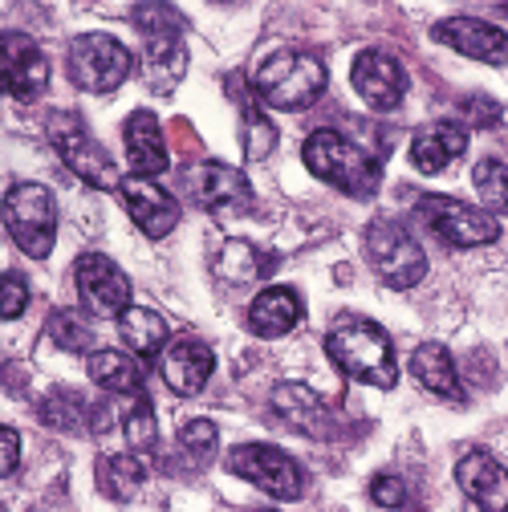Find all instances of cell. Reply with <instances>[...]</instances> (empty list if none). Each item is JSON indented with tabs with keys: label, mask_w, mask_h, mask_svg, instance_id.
<instances>
[{
	"label": "cell",
	"mask_w": 508,
	"mask_h": 512,
	"mask_svg": "<svg viewBox=\"0 0 508 512\" xmlns=\"http://www.w3.org/2000/svg\"><path fill=\"white\" fill-rule=\"evenodd\" d=\"M25 305H29V285H25V277L5 273V277H0V317H5V322H13V317L25 313Z\"/></svg>",
	"instance_id": "cell-34"
},
{
	"label": "cell",
	"mask_w": 508,
	"mask_h": 512,
	"mask_svg": "<svg viewBox=\"0 0 508 512\" xmlns=\"http://www.w3.org/2000/svg\"><path fill=\"white\" fill-rule=\"evenodd\" d=\"M94 480H98V492L106 500H131L143 480H147V468L135 460V456H102L98 468H94Z\"/></svg>",
	"instance_id": "cell-26"
},
{
	"label": "cell",
	"mask_w": 508,
	"mask_h": 512,
	"mask_svg": "<svg viewBox=\"0 0 508 512\" xmlns=\"http://www.w3.org/2000/svg\"><path fill=\"white\" fill-rule=\"evenodd\" d=\"M183 183L204 212H248L252 208V187H248L244 171H236L228 163H212V159L196 163V167H187Z\"/></svg>",
	"instance_id": "cell-12"
},
{
	"label": "cell",
	"mask_w": 508,
	"mask_h": 512,
	"mask_svg": "<svg viewBox=\"0 0 508 512\" xmlns=\"http://www.w3.org/2000/svg\"><path fill=\"white\" fill-rule=\"evenodd\" d=\"M135 70V57L110 33H82L70 41V78L90 94L118 90Z\"/></svg>",
	"instance_id": "cell-7"
},
{
	"label": "cell",
	"mask_w": 508,
	"mask_h": 512,
	"mask_svg": "<svg viewBox=\"0 0 508 512\" xmlns=\"http://www.w3.org/2000/svg\"><path fill=\"white\" fill-rule=\"evenodd\" d=\"M415 216L443 244H456V248H480V244H492L500 236V224L492 212L472 208V204L452 200V196H423L415 204Z\"/></svg>",
	"instance_id": "cell-8"
},
{
	"label": "cell",
	"mask_w": 508,
	"mask_h": 512,
	"mask_svg": "<svg viewBox=\"0 0 508 512\" xmlns=\"http://www.w3.org/2000/svg\"><path fill=\"white\" fill-rule=\"evenodd\" d=\"M350 82L370 110H395L407 94V74L387 49H362L350 66Z\"/></svg>",
	"instance_id": "cell-13"
},
{
	"label": "cell",
	"mask_w": 508,
	"mask_h": 512,
	"mask_svg": "<svg viewBox=\"0 0 508 512\" xmlns=\"http://www.w3.org/2000/svg\"><path fill=\"white\" fill-rule=\"evenodd\" d=\"M122 139H126V163H131L135 175L151 179L163 175L171 167V151H167V135L151 110H135L122 126Z\"/></svg>",
	"instance_id": "cell-18"
},
{
	"label": "cell",
	"mask_w": 508,
	"mask_h": 512,
	"mask_svg": "<svg viewBox=\"0 0 508 512\" xmlns=\"http://www.w3.org/2000/svg\"><path fill=\"white\" fill-rule=\"evenodd\" d=\"M118 334L139 358H155L167 346V322L155 309H143V305H131L118 317Z\"/></svg>",
	"instance_id": "cell-24"
},
{
	"label": "cell",
	"mask_w": 508,
	"mask_h": 512,
	"mask_svg": "<svg viewBox=\"0 0 508 512\" xmlns=\"http://www.w3.org/2000/svg\"><path fill=\"white\" fill-rule=\"evenodd\" d=\"M326 354L346 378L366 382V387H378V391H391L399 378L395 346H391L387 330L366 322V317H342L326 334Z\"/></svg>",
	"instance_id": "cell-1"
},
{
	"label": "cell",
	"mask_w": 508,
	"mask_h": 512,
	"mask_svg": "<svg viewBox=\"0 0 508 512\" xmlns=\"http://www.w3.org/2000/svg\"><path fill=\"white\" fill-rule=\"evenodd\" d=\"M411 374H415V382L423 391H431L439 399H452V403H464V387H460V374H456V362H452L448 346H439V342L415 346Z\"/></svg>",
	"instance_id": "cell-23"
},
{
	"label": "cell",
	"mask_w": 508,
	"mask_h": 512,
	"mask_svg": "<svg viewBox=\"0 0 508 512\" xmlns=\"http://www.w3.org/2000/svg\"><path fill=\"white\" fill-rule=\"evenodd\" d=\"M74 281H78V293H82V301L94 317H122L126 309H131V277H126L102 252L78 256Z\"/></svg>",
	"instance_id": "cell-11"
},
{
	"label": "cell",
	"mask_w": 508,
	"mask_h": 512,
	"mask_svg": "<svg viewBox=\"0 0 508 512\" xmlns=\"http://www.w3.org/2000/svg\"><path fill=\"white\" fill-rule=\"evenodd\" d=\"M472 183L484 200V212H508V167L500 159H480Z\"/></svg>",
	"instance_id": "cell-30"
},
{
	"label": "cell",
	"mask_w": 508,
	"mask_h": 512,
	"mask_svg": "<svg viewBox=\"0 0 508 512\" xmlns=\"http://www.w3.org/2000/svg\"><path fill=\"white\" fill-rule=\"evenodd\" d=\"M45 135H49L53 151L61 155V163H66L78 179H86L98 191L122 187V175H118L114 159L94 143V135L86 131V122L74 110H53L49 122H45Z\"/></svg>",
	"instance_id": "cell-5"
},
{
	"label": "cell",
	"mask_w": 508,
	"mask_h": 512,
	"mask_svg": "<svg viewBox=\"0 0 508 512\" xmlns=\"http://www.w3.org/2000/svg\"><path fill=\"white\" fill-rule=\"evenodd\" d=\"M366 256H370L374 273L383 277V285H391L399 293L415 289L427 277V256H423L419 240L395 220H374L366 228Z\"/></svg>",
	"instance_id": "cell-6"
},
{
	"label": "cell",
	"mask_w": 508,
	"mask_h": 512,
	"mask_svg": "<svg viewBox=\"0 0 508 512\" xmlns=\"http://www.w3.org/2000/svg\"><path fill=\"white\" fill-rule=\"evenodd\" d=\"M370 500L378 508H403L407 504V484L399 476H374L370 480Z\"/></svg>",
	"instance_id": "cell-35"
},
{
	"label": "cell",
	"mask_w": 508,
	"mask_h": 512,
	"mask_svg": "<svg viewBox=\"0 0 508 512\" xmlns=\"http://www.w3.org/2000/svg\"><path fill=\"white\" fill-rule=\"evenodd\" d=\"M41 419L49 427H61V431H86V427H98L94 419H102L98 407H90L82 395L74 391H53L45 403H41Z\"/></svg>",
	"instance_id": "cell-28"
},
{
	"label": "cell",
	"mask_w": 508,
	"mask_h": 512,
	"mask_svg": "<svg viewBox=\"0 0 508 512\" xmlns=\"http://www.w3.org/2000/svg\"><path fill=\"white\" fill-rule=\"evenodd\" d=\"M456 484L480 512H508V468L488 452H468L456 464Z\"/></svg>",
	"instance_id": "cell-19"
},
{
	"label": "cell",
	"mask_w": 508,
	"mask_h": 512,
	"mask_svg": "<svg viewBox=\"0 0 508 512\" xmlns=\"http://www.w3.org/2000/svg\"><path fill=\"white\" fill-rule=\"evenodd\" d=\"M216 370V358L212 350L200 342V338H175L163 346V358H159V374L163 382L175 391V395H200L208 387V378Z\"/></svg>",
	"instance_id": "cell-16"
},
{
	"label": "cell",
	"mask_w": 508,
	"mask_h": 512,
	"mask_svg": "<svg viewBox=\"0 0 508 512\" xmlns=\"http://www.w3.org/2000/svg\"><path fill=\"white\" fill-rule=\"evenodd\" d=\"M49 334H53V342H57L61 350H70V354H90V350H94V326L86 322L82 313H74V309L53 313Z\"/></svg>",
	"instance_id": "cell-31"
},
{
	"label": "cell",
	"mask_w": 508,
	"mask_h": 512,
	"mask_svg": "<svg viewBox=\"0 0 508 512\" xmlns=\"http://www.w3.org/2000/svg\"><path fill=\"white\" fill-rule=\"evenodd\" d=\"M171 135L179 139V147H183L187 155H192V151L200 147V143H196V135H192V131H187V122H183V118H179V122H171Z\"/></svg>",
	"instance_id": "cell-37"
},
{
	"label": "cell",
	"mask_w": 508,
	"mask_h": 512,
	"mask_svg": "<svg viewBox=\"0 0 508 512\" xmlns=\"http://www.w3.org/2000/svg\"><path fill=\"white\" fill-rule=\"evenodd\" d=\"M90 378L110 395H143V370L122 350H98L90 358Z\"/></svg>",
	"instance_id": "cell-25"
},
{
	"label": "cell",
	"mask_w": 508,
	"mask_h": 512,
	"mask_svg": "<svg viewBox=\"0 0 508 512\" xmlns=\"http://www.w3.org/2000/svg\"><path fill=\"white\" fill-rule=\"evenodd\" d=\"M273 407H277V415H281L289 427H297V431L309 435V439H326V435L334 431L326 403L317 399L309 387H301V382H285V387H277V391H273Z\"/></svg>",
	"instance_id": "cell-22"
},
{
	"label": "cell",
	"mask_w": 508,
	"mask_h": 512,
	"mask_svg": "<svg viewBox=\"0 0 508 512\" xmlns=\"http://www.w3.org/2000/svg\"><path fill=\"white\" fill-rule=\"evenodd\" d=\"M326 66L313 53L301 49H277L273 57H265L257 74H252V90L261 94L265 106L273 110H305L326 94Z\"/></svg>",
	"instance_id": "cell-3"
},
{
	"label": "cell",
	"mask_w": 508,
	"mask_h": 512,
	"mask_svg": "<svg viewBox=\"0 0 508 512\" xmlns=\"http://www.w3.org/2000/svg\"><path fill=\"white\" fill-rule=\"evenodd\" d=\"M49 86V61L29 33H0V94L37 102Z\"/></svg>",
	"instance_id": "cell-10"
},
{
	"label": "cell",
	"mask_w": 508,
	"mask_h": 512,
	"mask_svg": "<svg viewBox=\"0 0 508 512\" xmlns=\"http://www.w3.org/2000/svg\"><path fill=\"white\" fill-rule=\"evenodd\" d=\"M179 443L192 452L200 464L204 460H212L216 456V443H220V431H216V423L212 419H192V423H183V431H179Z\"/></svg>",
	"instance_id": "cell-33"
},
{
	"label": "cell",
	"mask_w": 508,
	"mask_h": 512,
	"mask_svg": "<svg viewBox=\"0 0 508 512\" xmlns=\"http://www.w3.org/2000/svg\"><path fill=\"white\" fill-rule=\"evenodd\" d=\"M122 204L131 212V220L151 236V240H163L175 224H179V204L171 191H163L155 179H143V175H126L122 179Z\"/></svg>",
	"instance_id": "cell-15"
},
{
	"label": "cell",
	"mask_w": 508,
	"mask_h": 512,
	"mask_svg": "<svg viewBox=\"0 0 508 512\" xmlns=\"http://www.w3.org/2000/svg\"><path fill=\"white\" fill-rule=\"evenodd\" d=\"M228 472L257 484L273 500H297L305 492V476L293 456H285L273 443H240L228 452Z\"/></svg>",
	"instance_id": "cell-9"
},
{
	"label": "cell",
	"mask_w": 508,
	"mask_h": 512,
	"mask_svg": "<svg viewBox=\"0 0 508 512\" xmlns=\"http://www.w3.org/2000/svg\"><path fill=\"white\" fill-rule=\"evenodd\" d=\"M301 159L317 179L334 183L338 191H346V196H354V200H370L378 191V183H383V167H378V159L370 151H362L358 143H350L346 135H338V131H313L301 147Z\"/></svg>",
	"instance_id": "cell-2"
},
{
	"label": "cell",
	"mask_w": 508,
	"mask_h": 512,
	"mask_svg": "<svg viewBox=\"0 0 508 512\" xmlns=\"http://www.w3.org/2000/svg\"><path fill=\"white\" fill-rule=\"evenodd\" d=\"M273 143H277L273 122L257 106L244 102V151H248V159H265L273 151Z\"/></svg>",
	"instance_id": "cell-32"
},
{
	"label": "cell",
	"mask_w": 508,
	"mask_h": 512,
	"mask_svg": "<svg viewBox=\"0 0 508 512\" xmlns=\"http://www.w3.org/2000/svg\"><path fill=\"white\" fill-rule=\"evenodd\" d=\"M143 78L151 90L159 94H171L183 74H187V45H183V29L171 25V29H155V33H143Z\"/></svg>",
	"instance_id": "cell-17"
},
{
	"label": "cell",
	"mask_w": 508,
	"mask_h": 512,
	"mask_svg": "<svg viewBox=\"0 0 508 512\" xmlns=\"http://www.w3.org/2000/svg\"><path fill=\"white\" fill-rule=\"evenodd\" d=\"M301 297L285 285H273L265 293H257V301L248 305V330L257 338H285L289 330L301 326Z\"/></svg>",
	"instance_id": "cell-21"
},
{
	"label": "cell",
	"mask_w": 508,
	"mask_h": 512,
	"mask_svg": "<svg viewBox=\"0 0 508 512\" xmlns=\"http://www.w3.org/2000/svg\"><path fill=\"white\" fill-rule=\"evenodd\" d=\"M122 431H126V443L135 452H151L159 443V423H155V407L147 395H131V407L122 415Z\"/></svg>",
	"instance_id": "cell-29"
},
{
	"label": "cell",
	"mask_w": 508,
	"mask_h": 512,
	"mask_svg": "<svg viewBox=\"0 0 508 512\" xmlns=\"http://www.w3.org/2000/svg\"><path fill=\"white\" fill-rule=\"evenodd\" d=\"M21 460V439L13 427H0V476H13Z\"/></svg>",
	"instance_id": "cell-36"
},
{
	"label": "cell",
	"mask_w": 508,
	"mask_h": 512,
	"mask_svg": "<svg viewBox=\"0 0 508 512\" xmlns=\"http://www.w3.org/2000/svg\"><path fill=\"white\" fill-rule=\"evenodd\" d=\"M9 236L17 240L21 252H29L33 261H45L57 240V200L53 191L41 183H17L9 187L5 204H0Z\"/></svg>",
	"instance_id": "cell-4"
},
{
	"label": "cell",
	"mask_w": 508,
	"mask_h": 512,
	"mask_svg": "<svg viewBox=\"0 0 508 512\" xmlns=\"http://www.w3.org/2000/svg\"><path fill=\"white\" fill-rule=\"evenodd\" d=\"M468 151V131L460 122H431L411 143V163L423 175H439L448 163H456Z\"/></svg>",
	"instance_id": "cell-20"
},
{
	"label": "cell",
	"mask_w": 508,
	"mask_h": 512,
	"mask_svg": "<svg viewBox=\"0 0 508 512\" xmlns=\"http://www.w3.org/2000/svg\"><path fill=\"white\" fill-rule=\"evenodd\" d=\"M431 37L472 61H484V66H508V33L480 17H448L431 29Z\"/></svg>",
	"instance_id": "cell-14"
},
{
	"label": "cell",
	"mask_w": 508,
	"mask_h": 512,
	"mask_svg": "<svg viewBox=\"0 0 508 512\" xmlns=\"http://www.w3.org/2000/svg\"><path fill=\"white\" fill-rule=\"evenodd\" d=\"M273 265H277L273 256L261 252L257 244H248V240H228L224 252H220V261H216L220 277H228V281H257V277H269Z\"/></svg>",
	"instance_id": "cell-27"
}]
</instances>
